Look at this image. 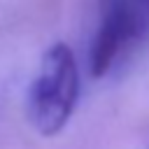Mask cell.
I'll return each mask as SVG.
<instances>
[{
    "label": "cell",
    "mask_w": 149,
    "mask_h": 149,
    "mask_svg": "<svg viewBox=\"0 0 149 149\" xmlns=\"http://www.w3.org/2000/svg\"><path fill=\"white\" fill-rule=\"evenodd\" d=\"M79 100V68L65 42L51 44L40 61V70L28 88V119L44 135H58L70 121Z\"/></svg>",
    "instance_id": "6da1fadb"
},
{
    "label": "cell",
    "mask_w": 149,
    "mask_h": 149,
    "mask_svg": "<svg viewBox=\"0 0 149 149\" xmlns=\"http://www.w3.org/2000/svg\"><path fill=\"white\" fill-rule=\"evenodd\" d=\"M123 5L128 9L137 37L142 40L144 35H149V0H123Z\"/></svg>",
    "instance_id": "3957f363"
},
{
    "label": "cell",
    "mask_w": 149,
    "mask_h": 149,
    "mask_svg": "<svg viewBox=\"0 0 149 149\" xmlns=\"http://www.w3.org/2000/svg\"><path fill=\"white\" fill-rule=\"evenodd\" d=\"M140 37L133 28L123 0H100V21L91 42L88 68L93 77H102L116 63V58L135 44Z\"/></svg>",
    "instance_id": "7a4b0ae2"
}]
</instances>
